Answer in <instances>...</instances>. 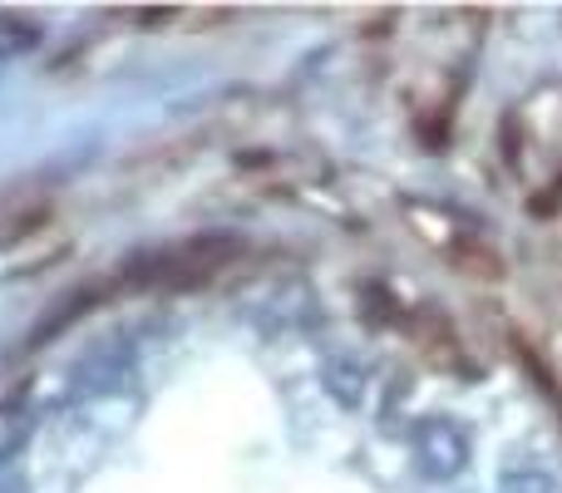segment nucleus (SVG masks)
<instances>
[{"mask_svg": "<svg viewBox=\"0 0 562 493\" xmlns=\"http://www.w3.org/2000/svg\"><path fill=\"white\" fill-rule=\"evenodd\" d=\"M227 251H237V237H193V243L173 247V251H154V257H138L124 267L128 281L138 287H203L217 267L227 261Z\"/></svg>", "mask_w": 562, "mask_h": 493, "instance_id": "obj_1", "label": "nucleus"}, {"mask_svg": "<svg viewBox=\"0 0 562 493\" xmlns=\"http://www.w3.org/2000/svg\"><path fill=\"white\" fill-rule=\"evenodd\" d=\"M415 464L429 479H454L469 464V429L454 425L449 415H429L415 429Z\"/></svg>", "mask_w": 562, "mask_h": 493, "instance_id": "obj_2", "label": "nucleus"}, {"mask_svg": "<svg viewBox=\"0 0 562 493\" xmlns=\"http://www.w3.org/2000/svg\"><path fill=\"white\" fill-rule=\"evenodd\" d=\"M99 301H104V287H94V281H89V287L65 291V296H59V306H49L45 316H40L35 326H30L25 350H40V346H49V340H55V336H65V330L75 326V321H85L89 311L99 306Z\"/></svg>", "mask_w": 562, "mask_h": 493, "instance_id": "obj_3", "label": "nucleus"}, {"mask_svg": "<svg viewBox=\"0 0 562 493\" xmlns=\"http://www.w3.org/2000/svg\"><path fill=\"white\" fill-rule=\"evenodd\" d=\"M326 390L346 410H356L360 395H366V376H360V366L350 356H336V360H326Z\"/></svg>", "mask_w": 562, "mask_h": 493, "instance_id": "obj_4", "label": "nucleus"}, {"mask_svg": "<svg viewBox=\"0 0 562 493\" xmlns=\"http://www.w3.org/2000/svg\"><path fill=\"white\" fill-rule=\"evenodd\" d=\"M45 223H49V203H35V208H25V213H10V223L0 227V247L25 243V237H30V233H40Z\"/></svg>", "mask_w": 562, "mask_h": 493, "instance_id": "obj_5", "label": "nucleus"}, {"mask_svg": "<svg viewBox=\"0 0 562 493\" xmlns=\"http://www.w3.org/2000/svg\"><path fill=\"white\" fill-rule=\"evenodd\" d=\"M40 45V30L35 25H25V20H10V15H0V59H10V55H25V49H35Z\"/></svg>", "mask_w": 562, "mask_h": 493, "instance_id": "obj_6", "label": "nucleus"}, {"mask_svg": "<svg viewBox=\"0 0 562 493\" xmlns=\"http://www.w3.org/2000/svg\"><path fill=\"white\" fill-rule=\"evenodd\" d=\"M498 493H558L553 474H543V469H508L504 479H498Z\"/></svg>", "mask_w": 562, "mask_h": 493, "instance_id": "obj_7", "label": "nucleus"}]
</instances>
